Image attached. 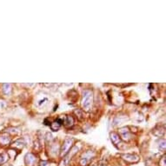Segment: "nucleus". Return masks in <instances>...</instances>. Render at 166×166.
Instances as JSON below:
<instances>
[{"label": "nucleus", "instance_id": "1", "mask_svg": "<svg viewBox=\"0 0 166 166\" xmlns=\"http://www.w3.org/2000/svg\"><path fill=\"white\" fill-rule=\"evenodd\" d=\"M93 103V93L91 91H85L83 94V99H82V107L85 111H89L92 106Z\"/></svg>", "mask_w": 166, "mask_h": 166}, {"label": "nucleus", "instance_id": "2", "mask_svg": "<svg viewBox=\"0 0 166 166\" xmlns=\"http://www.w3.org/2000/svg\"><path fill=\"white\" fill-rule=\"evenodd\" d=\"M73 143V139L72 138H66L63 143V146L61 148V156H65L67 154V152L69 151V150L71 148Z\"/></svg>", "mask_w": 166, "mask_h": 166}, {"label": "nucleus", "instance_id": "3", "mask_svg": "<svg viewBox=\"0 0 166 166\" xmlns=\"http://www.w3.org/2000/svg\"><path fill=\"white\" fill-rule=\"evenodd\" d=\"M119 133H120L121 137H122L123 140L128 141V140L131 139V133H130L128 128H126V127L121 128V129L119 130Z\"/></svg>", "mask_w": 166, "mask_h": 166}, {"label": "nucleus", "instance_id": "4", "mask_svg": "<svg viewBox=\"0 0 166 166\" xmlns=\"http://www.w3.org/2000/svg\"><path fill=\"white\" fill-rule=\"evenodd\" d=\"M25 163L27 166H33L37 161V158L36 157L31 154V153H28L26 156H25Z\"/></svg>", "mask_w": 166, "mask_h": 166}, {"label": "nucleus", "instance_id": "5", "mask_svg": "<svg viewBox=\"0 0 166 166\" xmlns=\"http://www.w3.org/2000/svg\"><path fill=\"white\" fill-rule=\"evenodd\" d=\"M122 157L125 161L130 162V163H137L139 161V157L132 154H124L122 156Z\"/></svg>", "mask_w": 166, "mask_h": 166}, {"label": "nucleus", "instance_id": "6", "mask_svg": "<svg viewBox=\"0 0 166 166\" xmlns=\"http://www.w3.org/2000/svg\"><path fill=\"white\" fill-rule=\"evenodd\" d=\"M62 123H64V120H62L61 118H58L57 121L53 122V123L51 124V130H52L53 131H58Z\"/></svg>", "mask_w": 166, "mask_h": 166}, {"label": "nucleus", "instance_id": "7", "mask_svg": "<svg viewBox=\"0 0 166 166\" xmlns=\"http://www.w3.org/2000/svg\"><path fill=\"white\" fill-rule=\"evenodd\" d=\"M11 142V137L8 134L4 133L2 135H0V143L2 145H7Z\"/></svg>", "mask_w": 166, "mask_h": 166}, {"label": "nucleus", "instance_id": "8", "mask_svg": "<svg viewBox=\"0 0 166 166\" xmlns=\"http://www.w3.org/2000/svg\"><path fill=\"white\" fill-rule=\"evenodd\" d=\"M111 138L112 143H113L115 145H118L119 143H121V138H120V137L118 136V134H117V133H115V132L111 133Z\"/></svg>", "mask_w": 166, "mask_h": 166}, {"label": "nucleus", "instance_id": "9", "mask_svg": "<svg viewBox=\"0 0 166 166\" xmlns=\"http://www.w3.org/2000/svg\"><path fill=\"white\" fill-rule=\"evenodd\" d=\"M3 91L5 95H10L11 91V84H5L3 85Z\"/></svg>", "mask_w": 166, "mask_h": 166}, {"label": "nucleus", "instance_id": "10", "mask_svg": "<svg viewBox=\"0 0 166 166\" xmlns=\"http://www.w3.org/2000/svg\"><path fill=\"white\" fill-rule=\"evenodd\" d=\"M64 123H65V126L71 127V126L73 125V123H74V119H73V117L68 116V117H66V119H65V121H64Z\"/></svg>", "mask_w": 166, "mask_h": 166}, {"label": "nucleus", "instance_id": "11", "mask_svg": "<svg viewBox=\"0 0 166 166\" xmlns=\"http://www.w3.org/2000/svg\"><path fill=\"white\" fill-rule=\"evenodd\" d=\"M8 158H9L8 154H6V153H2V154H0V165L3 164V163H5L8 160Z\"/></svg>", "mask_w": 166, "mask_h": 166}, {"label": "nucleus", "instance_id": "12", "mask_svg": "<svg viewBox=\"0 0 166 166\" xmlns=\"http://www.w3.org/2000/svg\"><path fill=\"white\" fill-rule=\"evenodd\" d=\"M165 157H166L165 155H163V157H162V159L160 160V163H159L160 166H166V158Z\"/></svg>", "mask_w": 166, "mask_h": 166}, {"label": "nucleus", "instance_id": "13", "mask_svg": "<svg viewBox=\"0 0 166 166\" xmlns=\"http://www.w3.org/2000/svg\"><path fill=\"white\" fill-rule=\"evenodd\" d=\"M162 144L160 143L159 144V149L160 150H163V151H165V141L164 140H162Z\"/></svg>", "mask_w": 166, "mask_h": 166}, {"label": "nucleus", "instance_id": "14", "mask_svg": "<svg viewBox=\"0 0 166 166\" xmlns=\"http://www.w3.org/2000/svg\"><path fill=\"white\" fill-rule=\"evenodd\" d=\"M40 166H49V163L45 162V161H43V162L40 163Z\"/></svg>", "mask_w": 166, "mask_h": 166}]
</instances>
